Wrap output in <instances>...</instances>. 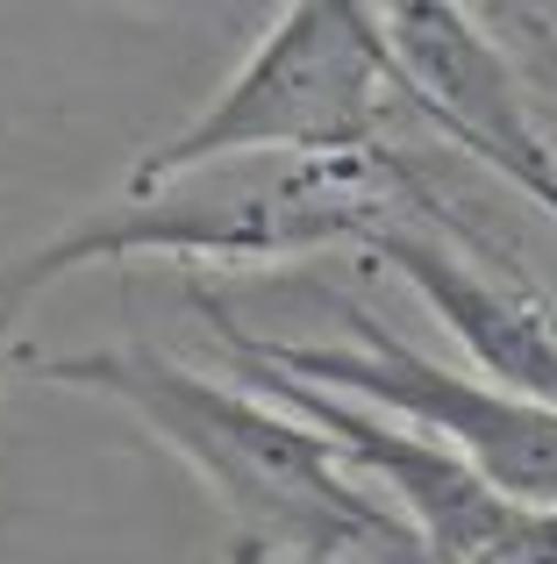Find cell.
<instances>
[{
    "mask_svg": "<svg viewBox=\"0 0 557 564\" xmlns=\"http://www.w3.org/2000/svg\"><path fill=\"white\" fill-rule=\"evenodd\" d=\"M194 315L222 336L229 358H251V365H272V372L315 386V393H343V400H364V408L407 422L415 436L458 451L472 471H487L507 500H529V508H557V408L544 400H522L493 379H472L458 365L415 350L407 336H393L372 307L358 301H336L350 322L358 344H286V336H265V329H243L208 286H186Z\"/></svg>",
    "mask_w": 557,
    "mask_h": 564,
    "instance_id": "4",
    "label": "cell"
},
{
    "mask_svg": "<svg viewBox=\"0 0 557 564\" xmlns=\"http://www.w3.org/2000/svg\"><path fill=\"white\" fill-rule=\"evenodd\" d=\"M479 22L487 29H515V36L536 43V51H557V8H487Z\"/></svg>",
    "mask_w": 557,
    "mask_h": 564,
    "instance_id": "7",
    "label": "cell"
},
{
    "mask_svg": "<svg viewBox=\"0 0 557 564\" xmlns=\"http://www.w3.org/2000/svg\"><path fill=\"white\" fill-rule=\"evenodd\" d=\"M14 365H29V350H8V344H0V372H14Z\"/></svg>",
    "mask_w": 557,
    "mask_h": 564,
    "instance_id": "8",
    "label": "cell"
},
{
    "mask_svg": "<svg viewBox=\"0 0 557 564\" xmlns=\"http://www.w3.org/2000/svg\"><path fill=\"white\" fill-rule=\"evenodd\" d=\"M407 158H229L151 193H114L86 207L51 243L0 264V344L14 315L43 286L122 258L179 264H293L321 250H372L386 221H401Z\"/></svg>",
    "mask_w": 557,
    "mask_h": 564,
    "instance_id": "2",
    "label": "cell"
},
{
    "mask_svg": "<svg viewBox=\"0 0 557 564\" xmlns=\"http://www.w3.org/2000/svg\"><path fill=\"white\" fill-rule=\"evenodd\" d=\"M43 386L100 393L129 408L229 514L237 543L222 564H429L415 529L364 494L358 471L278 400L229 379H200L194 365L151 344L65 350L22 365Z\"/></svg>",
    "mask_w": 557,
    "mask_h": 564,
    "instance_id": "1",
    "label": "cell"
},
{
    "mask_svg": "<svg viewBox=\"0 0 557 564\" xmlns=\"http://www.w3.org/2000/svg\"><path fill=\"white\" fill-rule=\"evenodd\" d=\"M401 200L407 207H401V221L379 229L372 264L401 272L407 286H415V301L458 336L465 358L493 386L557 408V329H550L557 301L507 258V250H493V264H472L465 215L436 207V193L415 165H407V180H401Z\"/></svg>",
    "mask_w": 557,
    "mask_h": 564,
    "instance_id": "5",
    "label": "cell"
},
{
    "mask_svg": "<svg viewBox=\"0 0 557 564\" xmlns=\"http://www.w3.org/2000/svg\"><path fill=\"white\" fill-rule=\"evenodd\" d=\"M401 65L379 8L293 0L251 43L215 100L129 165L122 193H151L229 158H379Z\"/></svg>",
    "mask_w": 557,
    "mask_h": 564,
    "instance_id": "3",
    "label": "cell"
},
{
    "mask_svg": "<svg viewBox=\"0 0 557 564\" xmlns=\"http://www.w3.org/2000/svg\"><path fill=\"white\" fill-rule=\"evenodd\" d=\"M379 22L401 65V100H415L458 151L493 165L522 200L557 221V143L522 72L507 65L501 36H487V22L450 0H393L379 8Z\"/></svg>",
    "mask_w": 557,
    "mask_h": 564,
    "instance_id": "6",
    "label": "cell"
}]
</instances>
